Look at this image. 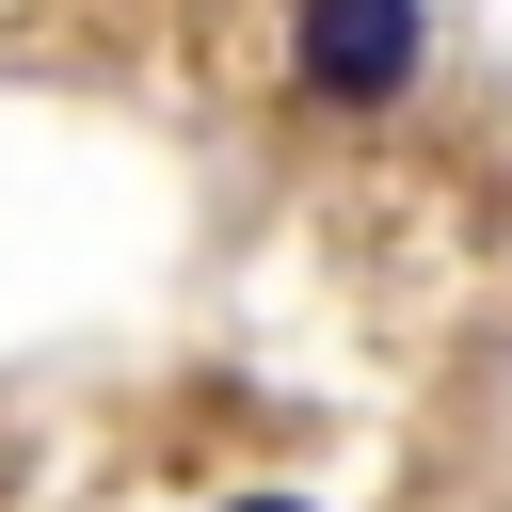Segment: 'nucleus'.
Returning <instances> with one entry per match:
<instances>
[{"mask_svg":"<svg viewBox=\"0 0 512 512\" xmlns=\"http://www.w3.org/2000/svg\"><path fill=\"white\" fill-rule=\"evenodd\" d=\"M224 512H320V496H288V480H256V496H224Z\"/></svg>","mask_w":512,"mask_h":512,"instance_id":"nucleus-2","label":"nucleus"},{"mask_svg":"<svg viewBox=\"0 0 512 512\" xmlns=\"http://www.w3.org/2000/svg\"><path fill=\"white\" fill-rule=\"evenodd\" d=\"M432 80V0H288V96L320 128H384Z\"/></svg>","mask_w":512,"mask_h":512,"instance_id":"nucleus-1","label":"nucleus"}]
</instances>
